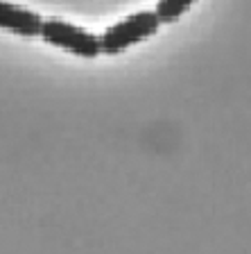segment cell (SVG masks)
Returning a JSON list of instances; mask_svg holds the SVG:
<instances>
[{
	"label": "cell",
	"mask_w": 251,
	"mask_h": 254,
	"mask_svg": "<svg viewBox=\"0 0 251 254\" xmlns=\"http://www.w3.org/2000/svg\"><path fill=\"white\" fill-rule=\"evenodd\" d=\"M161 21L154 9H141L134 14L125 16L120 21H115L109 25L102 34H100V43H102V53L106 55H118L127 50L134 43H141L143 39L152 37L158 30Z\"/></svg>",
	"instance_id": "cell-1"
},
{
	"label": "cell",
	"mask_w": 251,
	"mask_h": 254,
	"mask_svg": "<svg viewBox=\"0 0 251 254\" xmlns=\"http://www.w3.org/2000/svg\"><path fill=\"white\" fill-rule=\"evenodd\" d=\"M41 39L50 46L63 48V50H68V53L84 59H93L102 53V43H100L98 34H93L86 27L63 21V18H54V16L43 21Z\"/></svg>",
	"instance_id": "cell-2"
},
{
	"label": "cell",
	"mask_w": 251,
	"mask_h": 254,
	"mask_svg": "<svg viewBox=\"0 0 251 254\" xmlns=\"http://www.w3.org/2000/svg\"><path fill=\"white\" fill-rule=\"evenodd\" d=\"M41 16L30 7L14 5V2H0V27L9 30L21 37H41L43 27Z\"/></svg>",
	"instance_id": "cell-3"
},
{
	"label": "cell",
	"mask_w": 251,
	"mask_h": 254,
	"mask_svg": "<svg viewBox=\"0 0 251 254\" xmlns=\"http://www.w3.org/2000/svg\"><path fill=\"white\" fill-rule=\"evenodd\" d=\"M190 7H193V0H158L154 11L161 23H172L181 14H186Z\"/></svg>",
	"instance_id": "cell-4"
}]
</instances>
